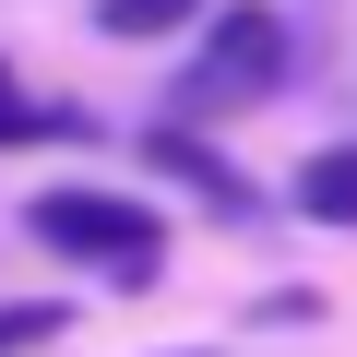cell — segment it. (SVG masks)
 Instances as JSON below:
<instances>
[{"label": "cell", "mask_w": 357, "mask_h": 357, "mask_svg": "<svg viewBox=\"0 0 357 357\" xmlns=\"http://www.w3.org/2000/svg\"><path fill=\"white\" fill-rule=\"evenodd\" d=\"M143 167H167L178 191H191L203 215H227V227H250V215H262V191H250V178H238V167H227L191 119H143Z\"/></svg>", "instance_id": "3957f363"}, {"label": "cell", "mask_w": 357, "mask_h": 357, "mask_svg": "<svg viewBox=\"0 0 357 357\" xmlns=\"http://www.w3.org/2000/svg\"><path fill=\"white\" fill-rule=\"evenodd\" d=\"M60 333H72L60 298H0V357H36V345H60Z\"/></svg>", "instance_id": "8992f818"}, {"label": "cell", "mask_w": 357, "mask_h": 357, "mask_svg": "<svg viewBox=\"0 0 357 357\" xmlns=\"http://www.w3.org/2000/svg\"><path fill=\"white\" fill-rule=\"evenodd\" d=\"M178 357H203V345H178Z\"/></svg>", "instance_id": "9c48e42d"}, {"label": "cell", "mask_w": 357, "mask_h": 357, "mask_svg": "<svg viewBox=\"0 0 357 357\" xmlns=\"http://www.w3.org/2000/svg\"><path fill=\"white\" fill-rule=\"evenodd\" d=\"M13 107H24V96H13V60H0V119H13Z\"/></svg>", "instance_id": "ba28073f"}, {"label": "cell", "mask_w": 357, "mask_h": 357, "mask_svg": "<svg viewBox=\"0 0 357 357\" xmlns=\"http://www.w3.org/2000/svg\"><path fill=\"white\" fill-rule=\"evenodd\" d=\"M24 238L60 250V262H96V274H119V286H155V274H167V227H155L143 203H119V191H36V203H24Z\"/></svg>", "instance_id": "6da1fadb"}, {"label": "cell", "mask_w": 357, "mask_h": 357, "mask_svg": "<svg viewBox=\"0 0 357 357\" xmlns=\"http://www.w3.org/2000/svg\"><path fill=\"white\" fill-rule=\"evenodd\" d=\"M203 13H215V0H96V24L131 36V48H143V36H178V24H203Z\"/></svg>", "instance_id": "5b68a950"}, {"label": "cell", "mask_w": 357, "mask_h": 357, "mask_svg": "<svg viewBox=\"0 0 357 357\" xmlns=\"http://www.w3.org/2000/svg\"><path fill=\"white\" fill-rule=\"evenodd\" d=\"M310 227H357V143H321L310 167H298V191H286Z\"/></svg>", "instance_id": "277c9868"}, {"label": "cell", "mask_w": 357, "mask_h": 357, "mask_svg": "<svg viewBox=\"0 0 357 357\" xmlns=\"http://www.w3.org/2000/svg\"><path fill=\"white\" fill-rule=\"evenodd\" d=\"M286 84V24L274 13H215L203 24V60H191V84H178V107H262Z\"/></svg>", "instance_id": "7a4b0ae2"}, {"label": "cell", "mask_w": 357, "mask_h": 357, "mask_svg": "<svg viewBox=\"0 0 357 357\" xmlns=\"http://www.w3.org/2000/svg\"><path fill=\"white\" fill-rule=\"evenodd\" d=\"M0 143H84V107H13Z\"/></svg>", "instance_id": "52a82bcc"}]
</instances>
